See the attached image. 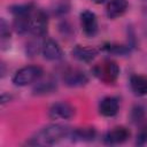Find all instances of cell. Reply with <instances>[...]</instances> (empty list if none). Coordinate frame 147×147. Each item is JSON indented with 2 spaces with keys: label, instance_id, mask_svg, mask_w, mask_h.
<instances>
[{
  "label": "cell",
  "instance_id": "cell-1",
  "mask_svg": "<svg viewBox=\"0 0 147 147\" xmlns=\"http://www.w3.org/2000/svg\"><path fill=\"white\" fill-rule=\"evenodd\" d=\"M70 132V129L61 125V124H52L48 125L40 131L37 132L34 137L29 141L31 145H38V146H45V145H54L59 142L60 140L68 138Z\"/></svg>",
  "mask_w": 147,
  "mask_h": 147
},
{
  "label": "cell",
  "instance_id": "cell-19",
  "mask_svg": "<svg viewBox=\"0 0 147 147\" xmlns=\"http://www.w3.org/2000/svg\"><path fill=\"white\" fill-rule=\"evenodd\" d=\"M94 3H98V5H100V3H103V2H106V0H92Z\"/></svg>",
  "mask_w": 147,
  "mask_h": 147
},
{
  "label": "cell",
  "instance_id": "cell-15",
  "mask_svg": "<svg viewBox=\"0 0 147 147\" xmlns=\"http://www.w3.org/2000/svg\"><path fill=\"white\" fill-rule=\"evenodd\" d=\"M103 49L108 53L116 54V55H125L130 53V47L124 45H116V44H107L103 46Z\"/></svg>",
  "mask_w": 147,
  "mask_h": 147
},
{
  "label": "cell",
  "instance_id": "cell-13",
  "mask_svg": "<svg viewBox=\"0 0 147 147\" xmlns=\"http://www.w3.org/2000/svg\"><path fill=\"white\" fill-rule=\"evenodd\" d=\"M68 138L72 141H91L95 138V130L93 127H79L70 130Z\"/></svg>",
  "mask_w": 147,
  "mask_h": 147
},
{
  "label": "cell",
  "instance_id": "cell-11",
  "mask_svg": "<svg viewBox=\"0 0 147 147\" xmlns=\"http://www.w3.org/2000/svg\"><path fill=\"white\" fill-rule=\"evenodd\" d=\"M129 7L127 0H109L106 7L107 16L111 20L122 16Z\"/></svg>",
  "mask_w": 147,
  "mask_h": 147
},
{
  "label": "cell",
  "instance_id": "cell-6",
  "mask_svg": "<svg viewBox=\"0 0 147 147\" xmlns=\"http://www.w3.org/2000/svg\"><path fill=\"white\" fill-rule=\"evenodd\" d=\"M80 25L87 37H93L98 32V20L94 13L84 10L80 13Z\"/></svg>",
  "mask_w": 147,
  "mask_h": 147
},
{
  "label": "cell",
  "instance_id": "cell-8",
  "mask_svg": "<svg viewBox=\"0 0 147 147\" xmlns=\"http://www.w3.org/2000/svg\"><path fill=\"white\" fill-rule=\"evenodd\" d=\"M130 137V131L124 127V126H117L114 127L113 130L108 131L105 134V142L108 145H117V144H122L124 141H126Z\"/></svg>",
  "mask_w": 147,
  "mask_h": 147
},
{
  "label": "cell",
  "instance_id": "cell-7",
  "mask_svg": "<svg viewBox=\"0 0 147 147\" xmlns=\"http://www.w3.org/2000/svg\"><path fill=\"white\" fill-rule=\"evenodd\" d=\"M41 53H42L44 57L49 60V61H57V60H61L63 56L61 47L53 39H46L42 42Z\"/></svg>",
  "mask_w": 147,
  "mask_h": 147
},
{
  "label": "cell",
  "instance_id": "cell-2",
  "mask_svg": "<svg viewBox=\"0 0 147 147\" xmlns=\"http://www.w3.org/2000/svg\"><path fill=\"white\" fill-rule=\"evenodd\" d=\"M93 75L106 84H113L117 80L119 75V67L116 62L106 60L93 67Z\"/></svg>",
  "mask_w": 147,
  "mask_h": 147
},
{
  "label": "cell",
  "instance_id": "cell-3",
  "mask_svg": "<svg viewBox=\"0 0 147 147\" xmlns=\"http://www.w3.org/2000/svg\"><path fill=\"white\" fill-rule=\"evenodd\" d=\"M42 75V69L38 65H26L18 69L13 76V83L16 86H25L36 82Z\"/></svg>",
  "mask_w": 147,
  "mask_h": 147
},
{
  "label": "cell",
  "instance_id": "cell-18",
  "mask_svg": "<svg viewBox=\"0 0 147 147\" xmlns=\"http://www.w3.org/2000/svg\"><path fill=\"white\" fill-rule=\"evenodd\" d=\"M145 144H147V127H144L137 134V145L142 146Z\"/></svg>",
  "mask_w": 147,
  "mask_h": 147
},
{
  "label": "cell",
  "instance_id": "cell-9",
  "mask_svg": "<svg viewBox=\"0 0 147 147\" xmlns=\"http://www.w3.org/2000/svg\"><path fill=\"white\" fill-rule=\"evenodd\" d=\"M63 80H64L65 85H68L70 87H78V86L85 85L88 82V77L82 70L70 69L64 74Z\"/></svg>",
  "mask_w": 147,
  "mask_h": 147
},
{
  "label": "cell",
  "instance_id": "cell-16",
  "mask_svg": "<svg viewBox=\"0 0 147 147\" xmlns=\"http://www.w3.org/2000/svg\"><path fill=\"white\" fill-rule=\"evenodd\" d=\"M54 90V85H53V83L52 82H42V83H39L38 84V86H36L34 87V92L36 93H48V92H51V91H53Z\"/></svg>",
  "mask_w": 147,
  "mask_h": 147
},
{
  "label": "cell",
  "instance_id": "cell-10",
  "mask_svg": "<svg viewBox=\"0 0 147 147\" xmlns=\"http://www.w3.org/2000/svg\"><path fill=\"white\" fill-rule=\"evenodd\" d=\"M119 103L115 96H106L99 103V111L106 117L115 116L118 113Z\"/></svg>",
  "mask_w": 147,
  "mask_h": 147
},
{
  "label": "cell",
  "instance_id": "cell-14",
  "mask_svg": "<svg viewBox=\"0 0 147 147\" xmlns=\"http://www.w3.org/2000/svg\"><path fill=\"white\" fill-rule=\"evenodd\" d=\"M72 56L82 62H91L98 54L95 48L92 47H83V46H76L72 49Z\"/></svg>",
  "mask_w": 147,
  "mask_h": 147
},
{
  "label": "cell",
  "instance_id": "cell-4",
  "mask_svg": "<svg viewBox=\"0 0 147 147\" xmlns=\"http://www.w3.org/2000/svg\"><path fill=\"white\" fill-rule=\"evenodd\" d=\"M29 31L34 36H42L47 31V15L40 9H33L30 16Z\"/></svg>",
  "mask_w": 147,
  "mask_h": 147
},
{
  "label": "cell",
  "instance_id": "cell-17",
  "mask_svg": "<svg viewBox=\"0 0 147 147\" xmlns=\"http://www.w3.org/2000/svg\"><path fill=\"white\" fill-rule=\"evenodd\" d=\"M0 34H1L2 42L6 39H9V36H10L9 28H8V25H7V23H6V21L3 18H1V21H0Z\"/></svg>",
  "mask_w": 147,
  "mask_h": 147
},
{
  "label": "cell",
  "instance_id": "cell-12",
  "mask_svg": "<svg viewBox=\"0 0 147 147\" xmlns=\"http://www.w3.org/2000/svg\"><path fill=\"white\" fill-rule=\"evenodd\" d=\"M130 86L133 93L138 96L147 95V77L142 75H132L130 78Z\"/></svg>",
  "mask_w": 147,
  "mask_h": 147
},
{
  "label": "cell",
  "instance_id": "cell-5",
  "mask_svg": "<svg viewBox=\"0 0 147 147\" xmlns=\"http://www.w3.org/2000/svg\"><path fill=\"white\" fill-rule=\"evenodd\" d=\"M52 119H69L75 115V108L68 102H56L48 111Z\"/></svg>",
  "mask_w": 147,
  "mask_h": 147
}]
</instances>
